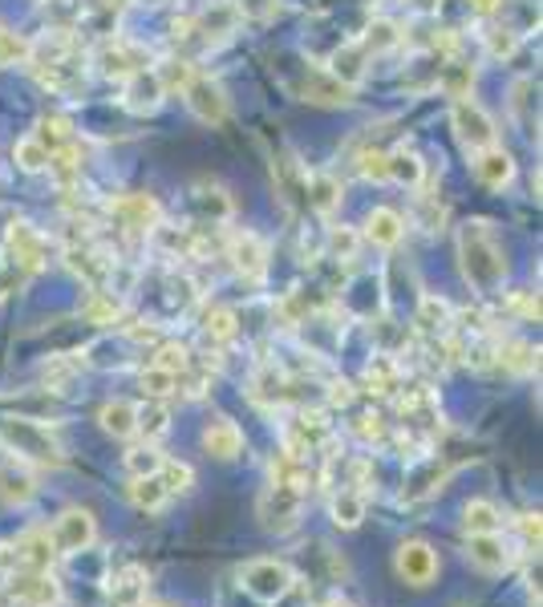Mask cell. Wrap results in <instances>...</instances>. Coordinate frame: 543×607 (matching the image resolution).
I'll return each instance as SVG.
<instances>
[{
    "label": "cell",
    "mask_w": 543,
    "mask_h": 607,
    "mask_svg": "<svg viewBox=\"0 0 543 607\" xmlns=\"http://www.w3.org/2000/svg\"><path fill=\"white\" fill-rule=\"evenodd\" d=\"M458 256H463V272L479 292H495L507 275V256L495 239L491 224H467L458 231Z\"/></svg>",
    "instance_id": "obj_1"
},
{
    "label": "cell",
    "mask_w": 543,
    "mask_h": 607,
    "mask_svg": "<svg viewBox=\"0 0 543 607\" xmlns=\"http://www.w3.org/2000/svg\"><path fill=\"white\" fill-rule=\"evenodd\" d=\"M240 587L252 595L256 604L272 607L296 587V575H292V567L280 563V559H248L240 567Z\"/></svg>",
    "instance_id": "obj_2"
},
{
    "label": "cell",
    "mask_w": 543,
    "mask_h": 607,
    "mask_svg": "<svg viewBox=\"0 0 543 607\" xmlns=\"http://www.w3.org/2000/svg\"><path fill=\"white\" fill-rule=\"evenodd\" d=\"M0 437L9 442L17 458H29V462H50L57 466L62 462V446L50 437V430L41 422H29V418H4L0 422Z\"/></svg>",
    "instance_id": "obj_3"
},
{
    "label": "cell",
    "mask_w": 543,
    "mask_h": 607,
    "mask_svg": "<svg viewBox=\"0 0 543 607\" xmlns=\"http://www.w3.org/2000/svg\"><path fill=\"white\" fill-rule=\"evenodd\" d=\"M438 551L430 543H422V539H405L402 546H398V555H393V571H398V579L410 583V587H430V583L438 579Z\"/></svg>",
    "instance_id": "obj_4"
},
{
    "label": "cell",
    "mask_w": 543,
    "mask_h": 607,
    "mask_svg": "<svg viewBox=\"0 0 543 607\" xmlns=\"http://www.w3.org/2000/svg\"><path fill=\"white\" fill-rule=\"evenodd\" d=\"M53 546L57 555H77V551H89L94 539H98V519L89 514L86 507H65L53 522Z\"/></svg>",
    "instance_id": "obj_5"
},
{
    "label": "cell",
    "mask_w": 543,
    "mask_h": 607,
    "mask_svg": "<svg viewBox=\"0 0 543 607\" xmlns=\"http://www.w3.org/2000/svg\"><path fill=\"white\" fill-rule=\"evenodd\" d=\"M450 122H455L458 142H463L470 154H479V150H487V147H495V142H499V130H495V122L487 118V110H482V106H475V101H467V98L455 101Z\"/></svg>",
    "instance_id": "obj_6"
},
{
    "label": "cell",
    "mask_w": 543,
    "mask_h": 607,
    "mask_svg": "<svg viewBox=\"0 0 543 607\" xmlns=\"http://www.w3.org/2000/svg\"><path fill=\"white\" fill-rule=\"evenodd\" d=\"M183 98H187L191 113H195L203 126H224L228 122V94L215 86L211 77L195 74L187 82V89H183Z\"/></svg>",
    "instance_id": "obj_7"
},
{
    "label": "cell",
    "mask_w": 543,
    "mask_h": 607,
    "mask_svg": "<svg viewBox=\"0 0 543 607\" xmlns=\"http://www.w3.org/2000/svg\"><path fill=\"white\" fill-rule=\"evenodd\" d=\"M9 592H13L17 607H57L62 604V587L50 571H13L9 575Z\"/></svg>",
    "instance_id": "obj_8"
},
{
    "label": "cell",
    "mask_w": 543,
    "mask_h": 607,
    "mask_svg": "<svg viewBox=\"0 0 543 607\" xmlns=\"http://www.w3.org/2000/svg\"><path fill=\"white\" fill-rule=\"evenodd\" d=\"M301 507H304V490L272 483L268 486V495L260 498V519H264L268 531H289L292 522L301 519Z\"/></svg>",
    "instance_id": "obj_9"
},
{
    "label": "cell",
    "mask_w": 543,
    "mask_h": 607,
    "mask_svg": "<svg viewBox=\"0 0 543 607\" xmlns=\"http://www.w3.org/2000/svg\"><path fill=\"white\" fill-rule=\"evenodd\" d=\"M110 215H118V227L127 236H151V231H159V219H163L151 195H122L118 203H110Z\"/></svg>",
    "instance_id": "obj_10"
},
{
    "label": "cell",
    "mask_w": 543,
    "mask_h": 607,
    "mask_svg": "<svg viewBox=\"0 0 543 607\" xmlns=\"http://www.w3.org/2000/svg\"><path fill=\"white\" fill-rule=\"evenodd\" d=\"M292 94L316 106H349L354 101V86H345L329 69H308L301 82H292Z\"/></svg>",
    "instance_id": "obj_11"
},
{
    "label": "cell",
    "mask_w": 543,
    "mask_h": 607,
    "mask_svg": "<svg viewBox=\"0 0 543 607\" xmlns=\"http://www.w3.org/2000/svg\"><path fill=\"white\" fill-rule=\"evenodd\" d=\"M467 563L482 575H503L511 567V551H507L503 534H470L467 539Z\"/></svg>",
    "instance_id": "obj_12"
},
{
    "label": "cell",
    "mask_w": 543,
    "mask_h": 607,
    "mask_svg": "<svg viewBox=\"0 0 543 607\" xmlns=\"http://www.w3.org/2000/svg\"><path fill=\"white\" fill-rule=\"evenodd\" d=\"M475 178H479L487 191H503V186L515 178V162H511V154L495 142V147L475 154Z\"/></svg>",
    "instance_id": "obj_13"
},
{
    "label": "cell",
    "mask_w": 543,
    "mask_h": 607,
    "mask_svg": "<svg viewBox=\"0 0 543 607\" xmlns=\"http://www.w3.org/2000/svg\"><path fill=\"white\" fill-rule=\"evenodd\" d=\"M231 263H236V272L243 280H264L268 272V248L264 239L256 236V231H243V236L231 239Z\"/></svg>",
    "instance_id": "obj_14"
},
{
    "label": "cell",
    "mask_w": 543,
    "mask_h": 607,
    "mask_svg": "<svg viewBox=\"0 0 543 607\" xmlns=\"http://www.w3.org/2000/svg\"><path fill=\"white\" fill-rule=\"evenodd\" d=\"M203 449H207L211 458H219V462L240 458L243 430L236 422H228V418H215V422H207V430H203Z\"/></svg>",
    "instance_id": "obj_15"
},
{
    "label": "cell",
    "mask_w": 543,
    "mask_h": 607,
    "mask_svg": "<svg viewBox=\"0 0 543 607\" xmlns=\"http://www.w3.org/2000/svg\"><path fill=\"white\" fill-rule=\"evenodd\" d=\"M98 62H101V74L127 82V77H134V74L146 69V53L134 50V45H127V41H115V45H106V50L98 53Z\"/></svg>",
    "instance_id": "obj_16"
},
{
    "label": "cell",
    "mask_w": 543,
    "mask_h": 607,
    "mask_svg": "<svg viewBox=\"0 0 543 607\" xmlns=\"http://www.w3.org/2000/svg\"><path fill=\"white\" fill-rule=\"evenodd\" d=\"M9 248H13L17 263H21L25 272H37L41 263H45V236L33 231L29 224H13V231H9Z\"/></svg>",
    "instance_id": "obj_17"
},
{
    "label": "cell",
    "mask_w": 543,
    "mask_h": 607,
    "mask_svg": "<svg viewBox=\"0 0 543 607\" xmlns=\"http://www.w3.org/2000/svg\"><path fill=\"white\" fill-rule=\"evenodd\" d=\"M366 236H369V243H378V248H398V243H402V236H405L402 215L390 212V207H378V212H369Z\"/></svg>",
    "instance_id": "obj_18"
},
{
    "label": "cell",
    "mask_w": 543,
    "mask_h": 607,
    "mask_svg": "<svg viewBox=\"0 0 543 607\" xmlns=\"http://www.w3.org/2000/svg\"><path fill=\"white\" fill-rule=\"evenodd\" d=\"M98 422L110 437H134L139 434V405H130V401H106Z\"/></svg>",
    "instance_id": "obj_19"
},
{
    "label": "cell",
    "mask_w": 543,
    "mask_h": 607,
    "mask_svg": "<svg viewBox=\"0 0 543 607\" xmlns=\"http://www.w3.org/2000/svg\"><path fill=\"white\" fill-rule=\"evenodd\" d=\"M110 599L118 607H139L146 599V571L142 567H127L122 575L110 579Z\"/></svg>",
    "instance_id": "obj_20"
},
{
    "label": "cell",
    "mask_w": 543,
    "mask_h": 607,
    "mask_svg": "<svg viewBox=\"0 0 543 607\" xmlns=\"http://www.w3.org/2000/svg\"><path fill=\"white\" fill-rule=\"evenodd\" d=\"M422 159H417L414 150H390L385 154V178H393V183H405V186H417L422 183Z\"/></svg>",
    "instance_id": "obj_21"
},
{
    "label": "cell",
    "mask_w": 543,
    "mask_h": 607,
    "mask_svg": "<svg viewBox=\"0 0 543 607\" xmlns=\"http://www.w3.org/2000/svg\"><path fill=\"white\" fill-rule=\"evenodd\" d=\"M361 519H366V490H341V495L333 498V522L341 531L361 527Z\"/></svg>",
    "instance_id": "obj_22"
},
{
    "label": "cell",
    "mask_w": 543,
    "mask_h": 607,
    "mask_svg": "<svg viewBox=\"0 0 543 607\" xmlns=\"http://www.w3.org/2000/svg\"><path fill=\"white\" fill-rule=\"evenodd\" d=\"M463 527H467V534H495L503 527V514H499L495 502L475 498V502H467V510H463Z\"/></svg>",
    "instance_id": "obj_23"
},
{
    "label": "cell",
    "mask_w": 543,
    "mask_h": 607,
    "mask_svg": "<svg viewBox=\"0 0 543 607\" xmlns=\"http://www.w3.org/2000/svg\"><path fill=\"white\" fill-rule=\"evenodd\" d=\"M166 486L159 474H146V478H130V502L139 510H163L166 507Z\"/></svg>",
    "instance_id": "obj_24"
},
{
    "label": "cell",
    "mask_w": 543,
    "mask_h": 607,
    "mask_svg": "<svg viewBox=\"0 0 543 607\" xmlns=\"http://www.w3.org/2000/svg\"><path fill=\"white\" fill-rule=\"evenodd\" d=\"M337 203H341V183L333 174H308V207L329 215Z\"/></svg>",
    "instance_id": "obj_25"
},
{
    "label": "cell",
    "mask_w": 543,
    "mask_h": 607,
    "mask_svg": "<svg viewBox=\"0 0 543 607\" xmlns=\"http://www.w3.org/2000/svg\"><path fill=\"white\" fill-rule=\"evenodd\" d=\"M236 25H240V4H231V0L211 4V9L199 17V29L207 33V37H228Z\"/></svg>",
    "instance_id": "obj_26"
},
{
    "label": "cell",
    "mask_w": 543,
    "mask_h": 607,
    "mask_svg": "<svg viewBox=\"0 0 543 607\" xmlns=\"http://www.w3.org/2000/svg\"><path fill=\"white\" fill-rule=\"evenodd\" d=\"M127 89H130V106H134V110H151V106H159V98H166L163 82L154 74H146V69L127 77Z\"/></svg>",
    "instance_id": "obj_27"
},
{
    "label": "cell",
    "mask_w": 543,
    "mask_h": 607,
    "mask_svg": "<svg viewBox=\"0 0 543 607\" xmlns=\"http://www.w3.org/2000/svg\"><path fill=\"white\" fill-rule=\"evenodd\" d=\"M37 495V486H33V478H29L25 470H17V466H9V470H0V498L4 502H29V498Z\"/></svg>",
    "instance_id": "obj_28"
},
{
    "label": "cell",
    "mask_w": 543,
    "mask_h": 607,
    "mask_svg": "<svg viewBox=\"0 0 543 607\" xmlns=\"http://www.w3.org/2000/svg\"><path fill=\"white\" fill-rule=\"evenodd\" d=\"M13 159H17V166H21V171L37 174V171H45V166H50V150L41 147L37 134H25L13 147Z\"/></svg>",
    "instance_id": "obj_29"
},
{
    "label": "cell",
    "mask_w": 543,
    "mask_h": 607,
    "mask_svg": "<svg viewBox=\"0 0 543 607\" xmlns=\"http://www.w3.org/2000/svg\"><path fill=\"white\" fill-rule=\"evenodd\" d=\"M166 430H171L166 405H159V401H146V405L139 410V434H146V442H154V437H163Z\"/></svg>",
    "instance_id": "obj_30"
},
{
    "label": "cell",
    "mask_w": 543,
    "mask_h": 607,
    "mask_svg": "<svg viewBox=\"0 0 543 607\" xmlns=\"http://www.w3.org/2000/svg\"><path fill=\"white\" fill-rule=\"evenodd\" d=\"M163 454L154 446H139V449H130L127 454V470H130V478H146V474H159L163 470Z\"/></svg>",
    "instance_id": "obj_31"
},
{
    "label": "cell",
    "mask_w": 543,
    "mask_h": 607,
    "mask_svg": "<svg viewBox=\"0 0 543 607\" xmlns=\"http://www.w3.org/2000/svg\"><path fill=\"white\" fill-rule=\"evenodd\" d=\"M154 365L159 369H166L171 377H183V372L191 369V353H187V345H159V353H154Z\"/></svg>",
    "instance_id": "obj_32"
},
{
    "label": "cell",
    "mask_w": 543,
    "mask_h": 607,
    "mask_svg": "<svg viewBox=\"0 0 543 607\" xmlns=\"http://www.w3.org/2000/svg\"><path fill=\"white\" fill-rule=\"evenodd\" d=\"M159 478H163L166 495H183V490H191V483H195V470H191L187 462H163V470H159Z\"/></svg>",
    "instance_id": "obj_33"
},
{
    "label": "cell",
    "mask_w": 543,
    "mask_h": 607,
    "mask_svg": "<svg viewBox=\"0 0 543 607\" xmlns=\"http://www.w3.org/2000/svg\"><path fill=\"white\" fill-rule=\"evenodd\" d=\"M178 377H171L166 369H159V365H151V369L142 372V393L151 397V401H163V397L175 393Z\"/></svg>",
    "instance_id": "obj_34"
},
{
    "label": "cell",
    "mask_w": 543,
    "mask_h": 607,
    "mask_svg": "<svg viewBox=\"0 0 543 607\" xmlns=\"http://www.w3.org/2000/svg\"><path fill=\"white\" fill-rule=\"evenodd\" d=\"M118 312H122V304L115 300V292H94V296H89V304H86V316L94 324H115Z\"/></svg>",
    "instance_id": "obj_35"
},
{
    "label": "cell",
    "mask_w": 543,
    "mask_h": 607,
    "mask_svg": "<svg viewBox=\"0 0 543 607\" xmlns=\"http://www.w3.org/2000/svg\"><path fill=\"white\" fill-rule=\"evenodd\" d=\"M422 324H426L430 333H434V328H446V324H450V304L438 296H422Z\"/></svg>",
    "instance_id": "obj_36"
},
{
    "label": "cell",
    "mask_w": 543,
    "mask_h": 607,
    "mask_svg": "<svg viewBox=\"0 0 543 607\" xmlns=\"http://www.w3.org/2000/svg\"><path fill=\"white\" fill-rule=\"evenodd\" d=\"M390 45H398V29H393L390 21L369 25V37L361 41V50H366V53H381V50H390Z\"/></svg>",
    "instance_id": "obj_37"
},
{
    "label": "cell",
    "mask_w": 543,
    "mask_h": 607,
    "mask_svg": "<svg viewBox=\"0 0 543 607\" xmlns=\"http://www.w3.org/2000/svg\"><path fill=\"white\" fill-rule=\"evenodd\" d=\"M519 45V29H491L487 33V50H491V57H511Z\"/></svg>",
    "instance_id": "obj_38"
},
{
    "label": "cell",
    "mask_w": 543,
    "mask_h": 607,
    "mask_svg": "<svg viewBox=\"0 0 543 607\" xmlns=\"http://www.w3.org/2000/svg\"><path fill=\"white\" fill-rule=\"evenodd\" d=\"M207 333H211L215 340H231V336H236V312L228 308L207 312Z\"/></svg>",
    "instance_id": "obj_39"
},
{
    "label": "cell",
    "mask_w": 543,
    "mask_h": 607,
    "mask_svg": "<svg viewBox=\"0 0 543 607\" xmlns=\"http://www.w3.org/2000/svg\"><path fill=\"white\" fill-rule=\"evenodd\" d=\"M369 384H373L378 393H390L393 384H398V365H393V360H373V365H369Z\"/></svg>",
    "instance_id": "obj_40"
},
{
    "label": "cell",
    "mask_w": 543,
    "mask_h": 607,
    "mask_svg": "<svg viewBox=\"0 0 543 607\" xmlns=\"http://www.w3.org/2000/svg\"><path fill=\"white\" fill-rule=\"evenodd\" d=\"M333 251H345V260H354V251H357L354 231H333Z\"/></svg>",
    "instance_id": "obj_41"
},
{
    "label": "cell",
    "mask_w": 543,
    "mask_h": 607,
    "mask_svg": "<svg viewBox=\"0 0 543 607\" xmlns=\"http://www.w3.org/2000/svg\"><path fill=\"white\" fill-rule=\"evenodd\" d=\"M470 9H475V13H482V17H491V13H499V9H503V0H467Z\"/></svg>",
    "instance_id": "obj_42"
},
{
    "label": "cell",
    "mask_w": 543,
    "mask_h": 607,
    "mask_svg": "<svg viewBox=\"0 0 543 607\" xmlns=\"http://www.w3.org/2000/svg\"><path fill=\"white\" fill-rule=\"evenodd\" d=\"M523 534H528L531 543H540V514H528V519H523Z\"/></svg>",
    "instance_id": "obj_43"
}]
</instances>
